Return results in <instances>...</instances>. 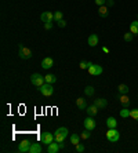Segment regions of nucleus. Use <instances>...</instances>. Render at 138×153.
I'll return each instance as SVG.
<instances>
[{
  "mask_svg": "<svg viewBox=\"0 0 138 153\" xmlns=\"http://www.w3.org/2000/svg\"><path fill=\"white\" fill-rule=\"evenodd\" d=\"M68 137V128L66 127H60L57 131L54 132V139L55 142H65V138Z\"/></svg>",
  "mask_w": 138,
  "mask_h": 153,
  "instance_id": "obj_1",
  "label": "nucleus"
},
{
  "mask_svg": "<svg viewBox=\"0 0 138 153\" xmlns=\"http://www.w3.org/2000/svg\"><path fill=\"white\" fill-rule=\"evenodd\" d=\"M106 138H108V141H109V142L115 143V142H117V141L120 139V132L117 131L116 128H108Z\"/></svg>",
  "mask_w": 138,
  "mask_h": 153,
  "instance_id": "obj_2",
  "label": "nucleus"
},
{
  "mask_svg": "<svg viewBox=\"0 0 138 153\" xmlns=\"http://www.w3.org/2000/svg\"><path fill=\"white\" fill-rule=\"evenodd\" d=\"M18 54H19V58H21V59H29V58H32V50L28 48V47H25L24 44H19V47H18Z\"/></svg>",
  "mask_w": 138,
  "mask_h": 153,
  "instance_id": "obj_3",
  "label": "nucleus"
},
{
  "mask_svg": "<svg viewBox=\"0 0 138 153\" xmlns=\"http://www.w3.org/2000/svg\"><path fill=\"white\" fill-rule=\"evenodd\" d=\"M31 83H32L33 85H36V87H42V85L46 83V79H44V76L39 75V73H33V75L31 76Z\"/></svg>",
  "mask_w": 138,
  "mask_h": 153,
  "instance_id": "obj_4",
  "label": "nucleus"
},
{
  "mask_svg": "<svg viewBox=\"0 0 138 153\" xmlns=\"http://www.w3.org/2000/svg\"><path fill=\"white\" fill-rule=\"evenodd\" d=\"M42 93V95L44 97H51L54 94V88H53V84H50V83H44V84L42 85V87H39L37 88Z\"/></svg>",
  "mask_w": 138,
  "mask_h": 153,
  "instance_id": "obj_5",
  "label": "nucleus"
},
{
  "mask_svg": "<svg viewBox=\"0 0 138 153\" xmlns=\"http://www.w3.org/2000/svg\"><path fill=\"white\" fill-rule=\"evenodd\" d=\"M40 139H42V143H44V145H50L51 142L55 141V139H54V134H51V132H48V131L42 132Z\"/></svg>",
  "mask_w": 138,
  "mask_h": 153,
  "instance_id": "obj_6",
  "label": "nucleus"
},
{
  "mask_svg": "<svg viewBox=\"0 0 138 153\" xmlns=\"http://www.w3.org/2000/svg\"><path fill=\"white\" fill-rule=\"evenodd\" d=\"M89 73L91 76H99L101 73H102V66H99V65H97V64H92L91 62V65L89 66Z\"/></svg>",
  "mask_w": 138,
  "mask_h": 153,
  "instance_id": "obj_7",
  "label": "nucleus"
},
{
  "mask_svg": "<svg viewBox=\"0 0 138 153\" xmlns=\"http://www.w3.org/2000/svg\"><path fill=\"white\" fill-rule=\"evenodd\" d=\"M83 124H84L86 130H90V131H94V130H95V120L92 119V116L86 117L84 121H83Z\"/></svg>",
  "mask_w": 138,
  "mask_h": 153,
  "instance_id": "obj_8",
  "label": "nucleus"
},
{
  "mask_svg": "<svg viewBox=\"0 0 138 153\" xmlns=\"http://www.w3.org/2000/svg\"><path fill=\"white\" fill-rule=\"evenodd\" d=\"M31 145H32V142H31L29 139H24V141L19 143V146H18V152L19 153H28Z\"/></svg>",
  "mask_w": 138,
  "mask_h": 153,
  "instance_id": "obj_9",
  "label": "nucleus"
},
{
  "mask_svg": "<svg viewBox=\"0 0 138 153\" xmlns=\"http://www.w3.org/2000/svg\"><path fill=\"white\" fill-rule=\"evenodd\" d=\"M40 19H42V22L54 21V13H51V11H44V13H42V15H40Z\"/></svg>",
  "mask_w": 138,
  "mask_h": 153,
  "instance_id": "obj_10",
  "label": "nucleus"
},
{
  "mask_svg": "<svg viewBox=\"0 0 138 153\" xmlns=\"http://www.w3.org/2000/svg\"><path fill=\"white\" fill-rule=\"evenodd\" d=\"M94 105H95L98 109H105V108L108 106V101H106L105 98H97V100H94Z\"/></svg>",
  "mask_w": 138,
  "mask_h": 153,
  "instance_id": "obj_11",
  "label": "nucleus"
},
{
  "mask_svg": "<svg viewBox=\"0 0 138 153\" xmlns=\"http://www.w3.org/2000/svg\"><path fill=\"white\" fill-rule=\"evenodd\" d=\"M53 65H54V59H53V58H50V57H46L42 61V68L43 69L53 68Z\"/></svg>",
  "mask_w": 138,
  "mask_h": 153,
  "instance_id": "obj_12",
  "label": "nucleus"
},
{
  "mask_svg": "<svg viewBox=\"0 0 138 153\" xmlns=\"http://www.w3.org/2000/svg\"><path fill=\"white\" fill-rule=\"evenodd\" d=\"M99 42V37L95 35V33H92V35L89 36V39H87V43H89V46L90 47H95L97 44H98Z\"/></svg>",
  "mask_w": 138,
  "mask_h": 153,
  "instance_id": "obj_13",
  "label": "nucleus"
},
{
  "mask_svg": "<svg viewBox=\"0 0 138 153\" xmlns=\"http://www.w3.org/2000/svg\"><path fill=\"white\" fill-rule=\"evenodd\" d=\"M61 148H60V145H58V142H51L50 145H47V152L48 153H57L58 150H60Z\"/></svg>",
  "mask_w": 138,
  "mask_h": 153,
  "instance_id": "obj_14",
  "label": "nucleus"
},
{
  "mask_svg": "<svg viewBox=\"0 0 138 153\" xmlns=\"http://www.w3.org/2000/svg\"><path fill=\"white\" fill-rule=\"evenodd\" d=\"M42 145L40 143H37V142H35V143H32L31 145V148H29V150H28V153H42Z\"/></svg>",
  "mask_w": 138,
  "mask_h": 153,
  "instance_id": "obj_15",
  "label": "nucleus"
},
{
  "mask_svg": "<svg viewBox=\"0 0 138 153\" xmlns=\"http://www.w3.org/2000/svg\"><path fill=\"white\" fill-rule=\"evenodd\" d=\"M119 101L124 108H127L130 105V98L127 97V94H119Z\"/></svg>",
  "mask_w": 138,
  "mask_h": 153,
  "instance_id": "obj_16",
  "label": "nucleus"
},
{
  "mask_svg": "<svg viewBox=\"0 0 138 153\" xmlns=\"http://www.w3.org/2000/svg\"><path fill=\"white\" fill-rule=\"evenodd\" d=\"M86 112H87V114H89V116H95V114L98 113V108L92 103V105H89V106L86 108Z\"/></svg>",
  "mask_w": 138,
  "mask_h": 153,
  "instance_id": "obj_17",
  "label": "nucleus"
},
{
  "mask_svg": "<svg viewBox=\"0 0 138 153\" xmlns=\"http://www.w3.org/2000/svg\"><path fill=\"white\" fill-rule=\"evenodd\" d=\"M76 106H78L80 111H86V108L89 106V105H87L84 98H78V100H76Z\"/></svg>",
  "mask_w": 138,
  "mask_h": 153,
  "instance_id": "obj_18",
  "label": "nucleus"
},
{
  "mask_svg": "<svg viewBox=\"0 0 138 153\" xmlns=\"http://www.w3.org/2000/svg\"><path fill=\"white\" fill-rule=\"evenodd\" d=\"M98 15L102 18H106L108 15H109V11H108V7L106 6H101V7L98 8Z\"/></svg>",
  "mask_w": 138,
  "mask_h": 153,
  "instance_id": "obj_19",
  "label": "nucleus"
},
{
  "mask_svg": "<svg viewBox=\"0 0 138 153\" xmlns=\"http://www.w3.org/2000/svg\"><path fill=\"white\" fill-rule=\"evenodd\" d=\"M106 126H108V128H116L117 127V120L115 117H108L106 119Z\"/></svg>",
  "mask_w": 138,
  "mask_h": 153,
  "instance_id": "obj_20",
  "label": "nucleus"
},
{
  "mask_svg": "<svg viewBox=\"0 0 138 153\" xmlns=\"http://www.w3.org/2000/svg\"><path fill=\"white\" fill-rule=\"evenodd\" d=\"M117 91H119V94H128L130 88H128V85H127V84L122 83V84H119V87H117Z\"/></svg>",
  "mask_w": 138,
  "mask_h": 153,
  "instance_id": "obj_21",
  "label": "nucleus"
},
{
  "mask_svg": "<svg viewBox=\"0 0 138 153\" xmlns=\"http://www.w3.org/2000/svg\"><path fill=\"white\" fill-rule=\"evenodd\" d=\"M130 32L133 35H138V19L137 21H133L130 25Z\"/></svg>",
  "mask_w": 138,
  "mask_h": 153,
  "instance_id": "obj_22",
  "label": "nucleus"
},
{
  "mask_svg": "<svg viewBox=\"0 0 138 153\" xmlns=\"http://www.w3.org/2000/svg\"><path fill=\"white\" fill-rule=\"evenodd\" d=\"M80 138L81 137L79 135V134H72L71 135V143H73L75 146L79 145V143H80Z\"/></svg>",
  "mask_w": 138,
  "mask_h": 153,
  "instance_id": "obj_23",
  "label": "nucleus"
},
{
  "mask_svg": "<svg viewBox=\"0 0 138 153\" xmlns=\"http://www.w3.org/2000/svg\"><path fill=\"white\" fill-rule=\"evenodd\" d=\"M84 94H86V97H92L94 95V87L87 85V87L84 88Z\"/></svg>",
  "mask_w": 138,
  "mask_h": 153,
  "instance_id": "obj_24",
  "label": "nucleus"
},
{
  "mask_svg": "<svg viewBox=\"0 0 138 153\" xmlns=\"http://www.w3.org/2000/svg\"><path fill=\"white\" fill-rule=\"evenodd\" d=\"M44 79H46V83H50V84H53V83L57 82V77L54 75H47V76H44Z\"/></svg>",
  "mask_w": 138,
  "mask_h": 153,
  "instance_id": "obj_25",
  "label": "nucleus"
},
{
  "mask_svg": "<svg viewBox=\"0 0 138 153\" xmlns=\"http://www.w3.org/2000/svg\"><path fill=\"white\" fill-rule=\"evenodd\" d=\"M90 65H91V62H89V61H81L80 64H79V68L84 71V69H89Z\"/></svg>",
  "mask_w": 138,
  "mask_h": 153,
  "instance_id": "obj_26",
  "label": "nucleus"
},
{
  "mask_svg": "<svg viewBox=\"0 0 138 153\" xmlns=\"http://www.w3.org/2000/svg\"><path fill=\"white\" fill-rule=\"evenodd\" d=\"M80 137L83 139H89L90 137H91V131H90V130H86V128H84V131L80 134Z\"/></svg>",
  "mask_w": 138,
  "mask_h": 153,
  "instance_id": "obj_27",
  "label": "nucleus"
},
{
  "mask_svg": "<svg viewBox=\"0 0 138 153\" xmlns=\"http://www.w3.org/2000/svg\"><path fill=\"white\" fill-rule=\"evenodd\" d=\"M120 116L122 117H130V111H128L127 108H123L120 111Z\"/></svg>",
  "mask_w": 138,
  "mask_h": 153,
  "instance_id": "obj_28",
  "label": "nucleus"
},
{
  "mask_svg": "<svg viewBox=\"0 0 138 153\" xmlns=\"http://www.w3.org/2000/svg\"><path fill=\"white\" fill-rule=\"evenodd\" d=\"M61 19H62V13H61V11H55V13H54V21L58 22V21H61Z\"/></svg>",
  "mask_w": 138,
  "mask_h": 153,
  "instance_id": "obj_29",
  "label": "nucleus"
},
{
  "mask_svg": "<svg viewBox=\"0 0 138 153\" xmlns=\"http://www.w3.org/2000/svg\"><path fill=\"white\" fill-rule=\"evenodd\" d=\"M130 117H133L134 120H137L138 119V109H133V111H130Z\"/></svg>",
  "mask_w": 138,
  "mask_h": 153,
  "instance_id": "obj_30",
  "label": "nucleus"
},
{
  "mask_svg": "<svg viewBox=\"0 0 138 153\" xmlns=\"http://www.w3.org/2000/svg\"><path fill=\"white\" fill-rule=\"evenodd\" d=\"M133 33L131 32H128V33H124V40H126V42H131V40H133Z\"/></svg>",
  "mask_w": 138,
  "mask_h": 153,
  "instance_id": "obj_31",
  "label": "nucleus"
},
{
  "mask_svg": "<svg viewBox=\"0 0 138 153\" xmlns=\"http://www.w3.org/2000/svg\"><path fill=\"white\" fill-rule=\"evenodd\" d=\"M84 145H81V143H79V145H76V152L78 153H83L84 152Z\"/></svg>",
  "mask_w": 138,
  "mask_h": 153,
  "instance_id": "obj_32",
  "label": "nucleus"
},
{
  "mask_svg": "<svg viewBox=\"0 0 138 153\" xmlns=\"http://www.w3.org/2000/svg\"><path fill=\"white\" fill-rule=\"evenodd\" d=\"M44 29H46V30L53 29V21H51V22H44Z\"/></svg>",
  "mask_w": 138,
  "mask_h": 153,
  "instance_id": "obj_33",
  "label": "nucleus"
},
{
  "mask_svg": "<svg viewBox=\"0 0 138 153\" xmlns=\"http://www.w3.org/2000/svg\"><path fill=\"white\" fill-rule=\"evenodd\" d=\"M95 1V4L98 6V7H101V6H105V3H106V0H94Z\"/></svg>",
  "mask_w": 138,
  "mask_h": 153,
  "instance_id": "obj_34",
  "label": "nucleus"
},
{
  "mask_svg": "<svg viewBox=\"0 0 138 153\" xmlns=\"http://www.w3.org/2000/svg\"><path fill=\"white\" fill-rule=\"evenodd\" d=\"M58 26H60V28H65V26H66V21H65V19L58 21Z\"/></svg>",
  "mask_w": 138,
  "mask_h": 153,
  "instance_id": "obj_35",
  "label": "nucleus"
},
{
  "mask_svg": "<svg viewBox=\"0 0 138 153\" xmlns=\"http://www.w3.org/2000/svg\"><path fill=\"white\" fill-rule=\"evenodd\" d=\"M106 4H108V6H113L115 1L113 0H106Z\"/></svg>",
  "mask_w": 138,
  "mask_h": 153,
  "instance_id": "obj_36",
  "label": "nucleus"
},
{
  "mask_svg": "<svg viewBox=\"0 0 138 153\" xmlns=\"http://www.w3.org/2000/svg\"><path fill=\"white\" fill-rule=\"evenodd\" d=\"M102 51H104V53L108 54V53H109V48H108V47H102Z\"/></svg>",
  "mask_w": 138,
  "mask_h": 153,
  "instance_id": "obj_37",
  "label": "nucleus"
},
{
  "mask_svg": "<svg viewBox=\"0 0 138 153\" xmlns=\"http://www.w3.org/2000/svg\"><path fill=\"white\" fill-rule=\"evenodd\" d=\"M137 121H138V119H137Z\"/></svg>",
  "mask_w": 138,
  "mask_h": 153,
  "instance_id": "obj_38",
  "label": "nucleus"
}]
</instances>
